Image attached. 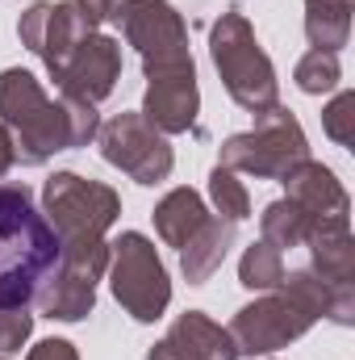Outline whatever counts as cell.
<instances>
[{"label":"cell","mask_w":355,"mask_h":360,"mask_svg":"<svg viewBox=\"0 0 355 360\" xmlns=\"http://www.w3.org/2000/svg\"><path fill=\"white\" fill-rule=\"evenodd\" d=\"M17 34H21V42H25L34 55L46 59L51 76H59L63 63L72 59V51L92 34V21L84 17L80 4H34V8L21 17Z\"/></svg>","instance_id":"obj_9"},{"label":"cell","mask_w":355,"mask_h":360,"mask_svg":"<svg viewBox=\"0 0 355 360\" xmlns=\"http://www.w3.org/2000/svg\"><path fill=\"white\" fill-rule=\"evenodd\" d=\"M80 8H84V17L96 25V21H105L113 13V0H80Z\"/></svg>","instance_id":"obj_24"},{"label":"cell","mask_w":355,"mask_h":360,"mask_svg":"<svg viewBox=\"0 0 355 360\" xmlns=\"http://www.w3.org/2000/svg\"><path fill=\"white\" fill-rule=\"evenodd\" d=\"M34 319L25 310H0V352H17L29 335Z\"/></svg>","instance_id":"obj_22"},{"label":"cell","mask_w":355,"mask_h":360,"mask_svg":"<svg viewBox=\"0 0 355 360\" xmlns=\"http://www.w3.org/2000/svg\"><path fill=\"white\" fill-rule=\"evenodd\" d=\"M284 184H288V201H297L314 222L347 218V193H343V184L335 180L330 168L301 160V164L284 176Z\"/></svg>","instance_id":"obj_13"},{"label":"cell","mask_w":355,"mask_h":360,"mask_svg":"<svg viewBox=\"0 0 355 360\" xmlns=\"http://www.w3.org/2000/svg\"><path fill=\"white\" fill-rule=\"evenodd\" d=\"M113 17L126 25V38L142 51L147 72L155 68H172L184 63V21L176 17V8L168 0H121L113 8Z\"/></svg>","instance_id":"obj_7"},{"label":"cell","mask_w":355,"mask_h":360,"mask_svg":"<svg viewBox=\"0 0 355 360\" xmlns=\"http://www.w3.org/2000/svg\"><path fill=\"white\" fill-rule=\"evenodd\" d=\"M29 360H76V352H72V344H63V340H46V344L34 348Z\"/></svg>","instance_id":"obj_23"},{"label":"cell","mask_w":355,"mask_h":360,"mask_svg":"<svg viewBox=\"0 0 355 360\" xmlns=\"http://www.w3.org/2000/svg\"><path fill=\"white\" fill-rule=\"evenodd\" d=\"M322 126H326V134L339 147H351L355 143V92H339L330 101V109L322 113Z\"/></svg>","instance_id":"obj_21"},{"label":"cell","mask_w":355,"mask_h":360,"mask_svg":"<svg viewBox=\"0 0 355 360\" xmlns=\"http://www.w3.org/2000/svg\"><path fill=\"white\" fill-rule=\"evenodd\" d=\"M309 231H314V218H309L297 201H276V205H267V214H264V243H272L276 252L305 243V239H309Z\"/></svg>","instance_id":"obj_17"},{"label":"cell","mask_w":355,"mask_h":360,"mask_svg":"<svg viewBox=\"0 0 355 360\" xmlns=\"http://www.w3.org/2000/svg\"><path fill=\"white\" fill-rule=\"evenodd\" d=\"M230 239H234V222H205L188 243H184V272H188V281L192 285H205L213 269L226 260V248H230Z\"/></svg>","instance_id":"obj_14"},{"label":"cell","mask_w":355,"mask_h":360,"mask_svg":"<svg viewBox=\"0 0 355 360\" xmlns=\"http://www.w3.org/2000/svg\"><path fill=\"white\" fill-rule=\"evenodd\" d=\"M46 214L55 218V235H63V256H105L100 235L117 218V193L76 172H59L46 180Z\"/></svg>","instance_id":"obj_3"},{"label":"cell","mask_w":355,"mask_h":360,"mask_svg":"<svg viewBox=\"0 0 355 360\" xmlns=\"http://www.w3.org/2000/svg\"><path fill=\"white\" fill-rule=\"evenodd\" d=\"M209 188H213V201H217V210L226 214V222H243L247 214H251V205H247V188H243V180H234V168H213V176H209Z\"/></svg>","instance_id":"obj_20"},{"label":"cell","mask_w":355,"mask_h":360,"mask_svg":"<svg viewBox=\"0 0 355 360\" xmlns=\"http://www.w3.org/2000/svg\"><path fill=\"white\" fill-rule=\"evenodd\" d=\"M100 147H105V160H109V164H117L121 172H130L138 184H155V180H163L172 172V151H168V143H163L138 113L113 117V122L105 126Z\"/></svg>","instance_id":"obj_8"},{"label":"cell","mask_w":355,"mask_h":360,"mask_svg":"<svg viewBox=\"0 0 355 360\" xmlns=\"http://www.w3.org/2000/svg\"><path fill=\"white\" fill-rule=\"evenodd\" d=\"M151 92H147V122H155L159 130H188L196 117V76H192V59L172 63V68H155Z\"/></svg>","instance_id":"obj_11"},{"label":"cell","mask_w":355,"mask_h":360,"mask_svg":"<svg viewBox=\"0 0 355 360\" xmlns=\"http://www.w3.org/2000/svg\"><path fill=\"white\" fill-rule=\"evenodd\" d=\"M151 360H239V348L230 331L213 327L201 310H188L168 331V340L151 352Z\"/></svg>","instance_id":"obj_12"},{"label":"cell","mask_w":355,"mask_h":360,"mask_svg":"<svg viewBox=\"0 0 355 360\" xmlns=\"http://www.w3.org/2000/svg\"><path fill=\"white\" fill-rule=\"evenodd\" d=\"M305 34L314 51H335L347 46L351 34V0H305Z\"/></svg>","instance_id":"obj_15"},{"label":"cell","mask_w":355,"mask_h":360,"mask_svg":"<svg viewBox=\"0 0 355 360\" xmlns=\"http://www.w3.org/2000/svg\"><path fill=\"white\" fill-rule=\"evenodd\" d=\"M301 160H309L305 134H301L297 117L280 105L260 113L251 134H234L222 147V168H239V172H251L264 180H284Z\"/></svg>","instance_id":"obj_5"},{"label":"cell","mask_w":355,"mask_h":360,"mask_svg":"<svg viewBox=\"0 0 355 360\" xmlns=\"http://www.w3.org/2000/svg\"><path fill=\"white\" fill-rule=\"evenodd\" d=\"M209 51H213V63H217V72H222L230 96H234L243 109L267 113V109L276 105V72H272L267 55L260 51L251 25H247L239 13H226V17L213 25Z\"/></svg>","instance_id":"obj_4"},{"label":"cell","mask_w":355,"mask_h":360,"mask_svg":"<svg viewBox=\"0 0 355 360\" xmlns=\"http://www.w3.org/2000/svg\"><path fill=\"white\" fill-rule=\"evenodd\" d=\"M0 113L17 130V151L13 155L21 164H46L55 151L76 147L67 105H51L38 89V80L21 68H8L0 76Z\"/></svg>","instance_id":"obj_2"},{"label":"cell","mask_w":355,"mask_h":360,"mask_svg":"<svg viewBox=\"0 0 355 360\" xmlns=\"http://www.w3.org/2000/svg\"><path fill=\"white\" fill-rule=\"evenodd\" d=\"M117 68H121V51L113 38H100V34H88L72 59L63 63V72L55 76L63 96H76V101H100L113 92V80H117Z\"/></svg>","instance_id":"obj_10"},{"label":"cell","mask_w":355,"mask_h":360,"mask_svg":"<svg viewBox=\"0 0 355 360\" xmlns=\"http://www.w3.org/2000/svg\"><path fill=\"white\" fill-rule=\"evenodd\" d=\"M243 285L247 289H276L284 281V260L272 243H251V252L243 256Z\"/></svg>","instance_id":"obj_18"},{"label":"cell","mask_w":355,"mask_h":360,"mask_svg":"<svg viewBox=\"0 0 355 360\" xmlns=\"http://www.w3.org/2000/svg\"><path fill=\"white\" fill-rule=\"evenodd\" d=\"M113 293L138 323H155L163 314L172 285H168V272L159 264L155 248L142 235H121L117 264H113Z\"/></svg>","instance_id":"obj_6"},{"label":"cell","mask_w":355,"mask_h":360,"mask_svg":"<svg viewBox=\"0 0 355 360\" xmlns=\"http://www.w3.org/2000/svg\"><path fill=\"white\" fill-rule=\"evenodd\" d=\"M13 160H17V155H13V143H8V134L0 130V176L8 172V164H13Z\"/></svg>","instance_id":"obj_25"},{"label":"cell","mask_w":355,"mask_h":360,"mask_svg":"<svg viewBox=\"0 0 355 360\" xmlns=\"http://www.w3.org/2000/svg\"><path fill=\"white\" fill-rule=\"evenodd\" d=\"M63 264L55 226L25 184H0V310H25Z\"/></svg>","instance_id":"obj_1"},{"label":"cell","mask_w":355,"mask_h":360,"mask_svg":"<svg viewBox=\"0 0 355 360\" xmlns=\"http://www.w3.org/2000/svg\"><path fill=\"white\" fill-rule=\"evenodd\" d=\"M339 76H343V68H339L335 51H309L297 63V89L301 92H330L339 84Z\"/></svg>","instance_id":"obj_19"},{"label":"cell","mask_w":355,"mask_h":360,"mask_svg":"<svg viewBox=\"0 0 355 360\" xmlns=\"http://www.w3.org/2000/svg\"><path fill=\"white\" fill-rule=\"evenodd\" d=\"M205 222H209V214H205V205H201V197H196L192 188H176V193L163 197V205L155 210V226H159V235H163L172 248H184Z\"/></svg>","instance_id":"obj_16"}]
</instances>
